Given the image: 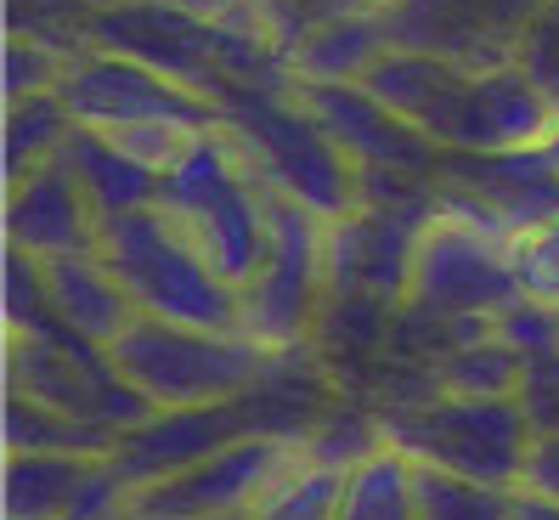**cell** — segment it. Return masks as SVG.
<instances>
[{"label":"cell","instance_id":"cell-1","mask_svg":"<svg viewBox=\"0 0 559 520\" xmlns=\"http://www.w3.org/2000/svg\"><path fill=\"white\" fill-rule=\"evenodd\" d=\"M368 85L390 114L418 125L441 153H514V147H543L559 125V108L548 91L520 69H464L430 51L390 46L373 69Z\"/></svg>","mask_w":559,"mask_h":520},{"label":"cell","instance_id":"cell-2","mask_svg":"<svg viewBox=\"0 0 559 520\" xmlns=\"http://www.w3.org/2000/svg\"><path fill=\"white\" fill-rule=\"evenodd\" d=\"M85 46L142 62V69L210 96L221 114L243 91H294L288 51H277L260 28L192 17L176 0H119V7H96L85 17Z\"/></svg>","mask_w":559,"mask_h":520},{"label":"cell","instance_id":"cell-3","mask_svg":"<svg viewBox=\"0 0 559 520\" xmlns=\"http://www.w3.org/2000/svg\"><path fill=\"white\" fill-rule=\"evenodd\" d=\"M158 210L204 249V260L243 295V283L266 260L272 192L254 181L233 130H199L170 165L158 170Z\"/></svg>","mask_w":559,"mask_h":520},{"label":"cell","instance_id":"cell-4","mask_svg":"<svg viewBox=\"0 0 559 520\" xmlns=\"http://www.w3.org/2000/svg\"><path fill=\"white\" fill-rule=\"evenodd\" d=\"M96 260L119 277V288L142 317L181 322V329L243 334V295L210 267L204 249L158 204L103 221Z\"/></svg>","mask_w":559,"mask_h":520},{"label":"cell","instance_id":"cell-5","mask_svg":"<svg viewBox=\"0 0 559 520\" xmlns=\"http://www.w3.org/2000/svg\"><path fill=\"white\" fill-rule=\"evenodd\" d=\"M226 130L254 181L283 204H300L317 221H345L361 210V170L340 142L306 114L294 91H243L226 103Z\"/></svg>","mask_w":559,"mask_h":520},{"label":"cell","instance_id":"cell-6","mask_svg":"<svg viewBox=\"0 0 559 520\" xmlns=\"http://www.w3.org/2000/svg\"><path fill=\"white\" fill-rule=\"evenodd\" d=\"M108 356H114L119 379L142 402H153V413L238 402L277 363V351H266L249 334L181 329V322H158V317H136L108 345Z\"/></svg>","mask_w":559,"mask_h":520},{"label":"cell","instance_id":"cell-7","mask_svg":"<svg viewBox=\"0 0 559 520\" xmlns=\"http://www.w3.org/2000/svg\"><path fill=\"white\" fill-rule=\"evenodd\" d=\"M384 447L407 452L424 470H447L486 486H520L537 430L520 397H424L379 413Z\"/></svg>","mask_w":559,"mask_h":520},{"label":"cell","instance_id":"cell-8","mask_svg":"<svg viewBox=\"0 0 559 520\" xmlns=\"http://www.w3.org/2000/svg\"><path fill=\"white\" fill-rule=\"evenodd\" d=\"M328 311V221L272 199L266 260L243 283V334L266 351H306Z\"/></svg>","mask_w":559,"mask_h":520},{"label":"cell","instance_id":"cell-9","mask_svg":"<svg viewBox=\"0 0 559 520\" xmlns=\"http://www.w3.org/2000/svg\"><path fill=\"white\" fill-rule=\"evenodd\" d=\"M57 96L69 103L74 125L108 130V137L147 130V125L199 137V130L226 125V114L210 103V96L187 91L176 80H164V74L142 69V62H130L119 51H96V46H74L69 51V69H62Z\"/></svg>","mask_w":559,"mask_h":520},{"label":"cell","instance_id":"cell-10","mask_svg":"<svg viewBox=\"0 0 559 520\" xmlns=\"http://www.w3.org/2000/svg\"><path fill=\"white\" fill-rule=\"evenodd\" d=\"M514 300L525 295H520L509 244L436 215V226L418 244L402 311L424 322H498Z\"/></svg>","mask_w":559,"mask_h":520},{"label":"cell","instance_id":"cell-11","mask_svg":"<svg viewBox=\"0 0 559 520\" xmlns=\"http://www.w3.org/2000/svg\"><path fill=\"white\" fill-rule=\"evenodd\" d=\"M441 215L475 226L486 238H503L509 249L532 226L559 221V165L548 142L514 153H447Z\"/></svg>","mask_w":559,"mask_h":520},{"label":"cell","instance_id":"cell-12","mask_svg":"<svg viewBox=\"0 0 559 520\" xmlns=\"http://www.w3.org/2000/svg\"><path fill=\"white\" fill-rule=\"evenodd\" d=\"M7 390L35 397L69 418L103 425L114 436L136 430L153 418V402H142L114 368V356L103 345H91L80 334L69 340H7Z\"/></svg>","mask_w":559,"mask_h":520},{"label":"cell","instance_id":"cell-13","mask_svg":"<svg viewBox=\"0 0 559 520\" xmlns=\"http://www.w3.org/2000/svg\"><path fill=\"white\" fill-rule=\"evenodd\" d=\"M548 0H402L384 12L390 40L407 51H430L464 69H503L520 62V46L532 35Z\"/></svg>","mask_w":559,"mask_h":520},{"label":"cell","instance_id":"cell-14","mask_svg":"<svg viewBox=\"0 0 559 520\" xmlns=\"http://www.w3.org/2000/svg\"><path fill=\"white\" fill-rule=\"evenodd\" d=\"M300 459V441L283 436H243L215 459L192 464L170 481H153L136 493L130 515L136 520H221V515H249L260 493Z\"/></svg>","mask_w":559,"mask_h":520},{"label":"cell","instance_id":"cell-15","mask_svg":"<svg viewBox=\"0 0 559 520\" xmlns=\"http://www.w3.org/2000/svg\"><path fill=\"white\" fill-rule=\"evenodd\" d=\"M306 114L340 142V153L356 170H384V176H413V181H441L447 153L424 137L418 125L390 114L368 85H294Z\"/></svg>","mask_w":559,"mask_h":520},{"label":"cell","instance_id":"cell-16","mask_svg":"<svg viewBox=\"0 0 559 520\" xmlns=\"http://www.w3.org/2000/svg\"><path fill=\"white\" fill-rule=\"evenodd\" d=\"M96 233H103V221L62 158L7 187V249H23L35 260H69L96 255Z\"/></svg>","mask_w":559,"mask_h":520},{"label":"cell","instance_id":"cell-17","mask_svg":"<svg viewBox=\"0 0 559 520\" xmlns=\"http://www.w3.org/2000/svg\"><path fill=\"white\" fill-rule=\"evenodd\" d=\"M57 158L74 170L96 221H114V215L158 204V170L142 165L136 153H124L114 137H103V130H91V125H74V137L62 142Z\"/></svg>","mask_w":559,"mask_h":520},{"label":"cell","instance_id":"cell-18","mask_svg":"<svg viewBox=\"0 0 559 520\" xmlns=\"http://www.w3.org/2000/svg\"><path fill=\"white\" fill-rule=\"evenodd\" d=\"M46 267V288H51V306L69 329L91 345H114L130 322L142 311L130 306V295L119 288V277L103 267L96 255H69V260H40Z\"/></svg>","mask_w":559,"mask_h":520},{"label":"cell","instance_id":"cell-19","mask_svg":"<svg viewBox=\"0 0 559 520\" xmlns=\"http://www.w3.org/2000/svg\"><path fill=\"white\" fill-rule=\"evenodd\" d=\"M390 46L396 40H390L384 12H350L294 46L288 74H294V85H361Z\"/></svg>","mask_w":559,"mask_h":520},{"label":"cell","instance_id":"cell-20","mask_svg":"<svg viewBox=\"0 0 559 520\" xmlns=\"http://www.w3.org/2000/svg\"><path fill=\"white\" fill-rule=\"evenodd\" d=\"M96 464L80 452H7V520H69Z\"/></svg>","mask_w":559,"mask_h":520},{"label":"cell","instance_id":"cell-21","mask_svg":"<svg viewBox=\"0 0 559 520\" xmlns=\"http://www.w3.org/2000/svg\"><path fill=\"white\" fill-rule=\"evenodd\" d=\"M334 520H418V464L396 447L368 452L345 470Z\"/></svg>","mask_w":559,"mask_h":520},{"label":"cell","instance_id":"cell-22","mask_svg":"<svg viewBox=\"0 0 559 520\" xmlns=\"http://www.w3.org/2000/svg\"><path fill=\"white\" fill-rule=\"evenodd\" d=\"M119 436L103 425L69 418L35 397L7 390V452H80V459H114Z\"/></svg>","mask_w":559,"mask_h":520},{"label":"cell","instance_id":"cell-23","mask_svg":"<svg viewBox=\"0 0 559 520\" xmlns=\"http://www.w3.org/2000/svg\"><path fill=\"white\" fill-rule=\"evenodd\" d=\"M441 397H520V379H525V356L491 329L469 345H457L447 356H436L430 368Z\"/></svg>","mask_w":559,"mask_h":520},{"label":"cell","instance_id":"cell-24","mask_svg":"<svg viewBox=\"0 0 559 520\" xmlns=\"http://www.w3.org/2000/svg\"><path fill=\"white\" fill-rule=\"evenodd\" d=\"M69 137H74V114H69V103H62L57 91L7 103V187L23 181L28 170L51 165Z\"/></svg>","mask_w":559,"mask_h":520},{"label":"cell","instance_id":"cell-25","mask_svg":"<svg viewBox=\"0 0 559 520\" xmlns=\"http://www.w3.org/2000/svg\"><path fill=\"white\" fill-rule=\"evenodd\" d=\"M340 481H345L340 470L311 464L306 447H300V459L260 493L249 520H334L340 515Z\"/></svg>","mask_w":559,"mask_h":520},{"label":"cell","instance_id":"cell-26","mask_svg":"<svg viewBox=\"0 0 559 520\" xmlns=\"http://www.w3.org/2000/svg\"><path fill=\"white\" fill-rule=\"evenodd\" d=\"M520 486H486L418 464V520H514Z\"/></svg>","mask_w":559,"mask_h":520},{"label":"cell","instance_id":"cell-27","mask_svg":"<svg viewBox=\"0 0 559 520\" xmlns=\"http://www.w3.org/2000/svg\"><path fill=\"white\" fill-rule=\"evenodd\" d=\"M350 12H368V0H249V17L254 28L266 35L277 51H294L306 35H317V28L340 23Z\"/></svg>","mask_w":559,"mask_h":520},{"label":"cell","instance_id":"cell-28","mask_svg":"<svg viewBox=\"0 0 559 520\" xmlns=\"http://www.w3.org/2000/svg\"><path fill=\"white\" fill-rule=\"evenodd\" d=\"M62 69H69V51L40 40V35H12L7 40V103H23V96H40L62 85Z\"/></svg>","mask_w":559,"mask_h":520},{"label":"cell","instance_id":"cell-29","mask_svg":"<svg viewBox=\"0 0 559 520\" xmlns=\"http://www.w3.org/2000/svg\"><path fill=\"white\" fill-rule=\"evenodd\" d=\"M514 277H520V295L537 300L548 311H559V221L532 226L525 238H514Z\"/></svg>","mask_w":559,"mask_h":520},{"label":"cell","instance_id":"cell-30","mask_svg":"<svg viewBox=\"0 0 559 520\" xmlns=\"http://www.w3.org/2000/svg\"><path fill=\"white\" fill-rule=\"evenodd\" d=\"M520 407H525V418H532V430H537V436H559V351L525 356Z\"/></svg>","mask_w":559,"mask_h":520},{"label":"cell","instance_id":"cell-31","mask_svg":"<svg viewBox=\"0 0 559 520\" xmlns=\"http://www.w3.org/2000/svg\"><path fill=\"white\" fill-rule=\"evenodd\" d=\"M520 69L532 74L548 91V103L559 108V0H548V7L537 12L532 35H525V46H520Z\"/></svg>","mask_w":559,"mask_h":520},{"label":"cell","instance_id":"cell-32","mask_svg":"<svg viewBox=\"0 0 559 520\" xmlns=\"http://www.w3.org/2000/svg\"><path fill=\"white\" fill-rule=\"evenodd\" d=\"M520 486H525V493H543V498H559V436H537Z\"/></svg>","mask_w":559,"mask_h":520},{"label":"cell","instance_id":"cell-33","mask_svg":"<svg viewBox=\"0 0 559 520\" xmlns=\"http://www.w3.org/2000/svg\"><path fill=\"white\" fill-rule=\"evenodd\" d=\"M514 520H559V498H543V493H525V486H520Z\"/></svg>","mask_w":559,"mask_h":520},{"label":"cell","instance_id":"cell-34","mask_svg":"<svg viewBox=\"0 0 559 520\" xmlns=\"http://www.w3.org/2000/svg\"><path fill=\"white\" fill-rule=\"evenodd\" d=\"M402 0H368V12H396Z\"/></svg>","mask_w":559,"mask_h":520},{"label":"cell","instance_id":"cell-35","mask_svg":"<svg viewBox=\"0 0 559 520\" xmlns=\"http://www.w3.org/2000/svg\"><path fill=\"white\" fill-rule=\"evenodd\" d=\"M548 153H554V165H559V125H554V137H548Z\"/></svg>","mask_w":559,"mask_h":520},{"label":"cell","instance_id":"cell-36","mask_svg":"<svg viewBox=\"0 0 559 520\" xmlns=\"http://www.w3.org/2000/svg\"><path fill=\"white\" fill-rule=\"evenodd\" d=\"M91 7H119V0H91Z\"/></svg>","mask_w":559,"mask_h":520},{"label":"cell","instance_id":"cell-37","mask_svg":"<svg viewBox=\"0 0 559 520\" xmlns=\"http://www.w3.org/2000/svg\"><path fill=\"white\" fill-rule=\"evenodd\" d=\"M221 520H249V515H221Z\"/></svg>","mask_w":559,"mask_h":520}]
</instances>
